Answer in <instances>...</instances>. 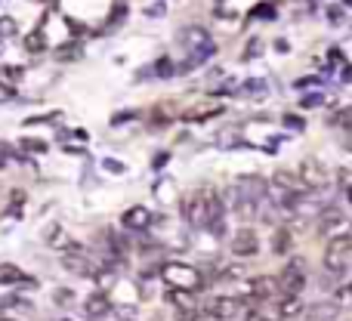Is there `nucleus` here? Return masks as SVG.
<instances>
[{"label":"nucleus","instance_id":"f257e3e1","mask_svg":"<svg viewBox=\"0 0 352 321\" xmlns=\"http://www.w3.org/2000/svg\"><path fill=\"white\" fill-rule=\"evenodd\" d=\"M226 207L213 188H195L182 198V219L195 229H210L213 235H223L226 232Z\"/></svg>","mask_w":352,"mask_h":321},{"label":"nucleus","instance_id":"f03ea898","mask_svg":"<svg viewBox=\"0 0 352 321\" xmlns=\"http://www.w3.org/2000/svg\"><path fill=\"white\" fill-rule=\"evenodd\" d=\"M266 195H269V182L263 179V176L248 173V176H238V179L232 182L226 201H229V207L241 219H254L256 210H260V204L266 201Z\"/></svg>","mask_w":352,"mask_h":321},{"label":"nucleus","instance_id":"7ed1b4c3","mask_svg":"<svg viewBox=\"0 0 352 321\" xmlns=\"http://www.w3.org/2000/svg\"><path fill=\"white\" fill-rule=\"evenodd\" d=\"M179 43H182V49L188 53L186 68L201 65L204 59H210V56L217 53V47H213V37L207 34V28H201V25H188V28H182L179 31Z\"/></svg>","mask_w":352,"mask_h":321},{"label":"nucleus","instance_id":"20e7f679","mask_svg":"<svg viewBox=\"0 0 352 321\" xmlns=\"http://www.w3.org/2000/svg\"><path fill=\"white\" fill-rule=\"evenodd\" d=\"M161 278H164L167 287H176V291L198 294L201 287H204V275H201V269L188 266V263H176V260L161 266Z\"/></svg>","mask_w":352,"mask_h":321},{"label":"nucleus","instance_id":"39448f33","mask_svg":"<svg viewBox=\"0 0 352 321\" xmlns=\"http://www.w3.org/2000/svg\"><path fill=\"white\" fill-rule=\"evenodd\" d=\"M352 263V235H337L328 238V247H324V269L334 275L346 272V266Z\"/></svg>","mask_w":352,"mask_h":321},{"label":"nucleus","instance_id":"423d86ee","mask_svg":"<svg viewBox=\"0 0 352 321\" xmlns=\"http://www.w3.org/2000/svg\"><path fill=\"white\" fill-rule=\"evenodd\" d=\"M278 281H281V297H300L306 287V263L300 260V256L287 260V266L281 269Z\"/></svg>","mask_w":352,"mask_h":321},{"label":"nucleus","instance_id":"0eeeda50","mask_svg":"<svg viewBox=\"0 0 352 321\" xmlns=\"http://www.w3.org/2000/svg\"><path fill=\"white\" fill-rule=\"evenodd\" d=\"M204 312L210 318H219V321H232V318H241V316H250V306L238 297H213L210 303L204 306Z\"/></svg>","mask_w":352,"mask_h":321},{"label":"nucleus","instance_id":"6e6552de","mask_svg":"<svg viewBox=\"0 0 352 321\" xmlns=\"http://www.w3.org/2000/svg\"><path fill=\"white\" fill-rule=\"evenodd\" d=\"M297 176L303 179V186H306V188H324V186L331 182L328 167H324L322 161H316V158H306L303 164H300Z\"/></svg>","mask_w":352,"mask_h":321},{"label":"nucleus","instance_id":"1a4fd4ad","mask_svg":"<svg viewBox=\"0 0 352 321\" xmlns=\"http://www.w3.org/2000/svg\"><path fill=\"white\" fill-rule=\"evenodd\" d=\"M318 232H322L324 238H337V235H346L349 232V219H346V213H340V210H324L322 213V219H318Z\"/></svg>","mask_w":352,"mask_h":321},{"label":"nucleus","instance_id":"9d476101","mask_svg":"<svg viewBox=\"0 0 352 321\" xmlns=\"http://www.w3.org/2000/svg\"><path fill=\"white\" fill-rule=\"evenodd\" d=\"M232 254L235 256H256V250H260V238H256V232L250 229V225H244V229H238L235 235H232Z\"/></svg>","mask_w":352,"mask_h":321},{"label":"nucleus","instance_id":"9b49d317","mask_svg":"<svg viewBox=\"0 0 352 321\" xmlns=\"http://www.w3.org/2000/svg\"><path fill=\"white\" fill-rule=\"evenodd\" d=\"M248 291L254 300H275L281 297V281L272 278V275H260V278H254L248 285Z\"/></svg>","mask_w":352,"mask_h":321},{"label":"nucleus","instance_id":"f8f14e48","mask_svg":"<svg viewBox=\"0 0 352 321\" xmlns=\"http://www.w3.org/2000/svg\"><path fill=\"white\" fill-rule=\"evenodd\" d=\"M167 300H170L176 309H179L182 318H198L201 316V309H198V303H195V294L192 291H176V287H170Z\"/></svg>","mask_w":352,"mask_h":321},{"label":"nucleus","instance_id":"ddd939ff","mask_svg":"<svg viewBox=\"0 0 352 321\" xmlns=\"http://www.w3.org/2000/svg\"><path fill=\"white\" fill-rule=\"evenodd\" d=\"M223 111H226L223 102H198V105H192L188 111H182V121L201 124V121H210V118H219Z\"/></svg>","mask_w":352,"mask_h":321},{"label":"nucleus","instance_id":"4468645a","mask_svg":"<svg viewBox=\"0 0 352 321\" xmlns=\"http://www.w3.org/2000/svg\"><path fill=\"white\" fill-rule=\"evenodd\" d=\"M121 225H124V229H133V232L148 229V225H152V210H148V207H142V204L130 207V210H124Z\"/></svg>","mask_w":352,"mask_h":321},{"label":"nucleus","instance_id":"2eb2a0df","mask_svg":"<svg viewBox=\"0 0 352 321\" xmlns=\"http://www.w3.org/2000/svg\"><path fill=\"white\" fill-rule=\"evenodd\" d=\"M306 318L309 321H337L340 318V306L331 300V303H312V306H306Z\"/></svg>","mask_w":352,"mask_h":321},{"label":"nucleus","instance_id":"dca6fc26","mask_svg":"<svg viewBox=\"0 0 352 321\" xmlns=\"http://www.w3.org/2000/svg\"><path fill=\"white\" fill-rule=\"evenodd\" d=\"M22 281H31L28 275L22 272V269H19V266H12V263H0V287L22 285Z\"/></svg>","mask_w":352,"mask_h":321},{"label":"nucleus","instance_id":"f3484780","mask_svg":"<svg viewBox=\"0 0 352 321\" xmlns=\"http://www.w3.org/2000/svg\"><path fill=\"white\" fill-rule=\"evenodd\" d=\"M109 309H111V303H109V297H105V291L93 294V297L87 300V316H90L93 321L102 318V316H109Z\"/></svg>","mask_w":352,"mask_h":321},{"label":"nucleus","instance_id":"a211bd4d","mask_svg":"<svg viewBox=\"0 0 352 321\" xmlns=\"http://www.w3.org/2000/svg\"><path fill=\"white\" fill-rule=\"evenodd\" d=\"M74 254H68L65 256V269L68 272H78V275H93V266H90V260H87L84 254H80V247H72Z\"/></svg>","mask_w":352,"mask_h":321},{"label":"nucleus","instance_id":"6ab92c4d","mask_svg":"<svg viewBox=\"0 0 352 321\" xmlns=\"http://www.w3.org/2000/svg\"><path fill=\"white\" fill-rule=\"evenodd\" d=\"M31 312H34V306L28 300H6V303H0V316L19 318V316H31Z\"/></svg>","mask_w":352,"mask_h":321},{"label":"nucleus","instance_id":"aec40b11","mask_svg":"<svg viewBox=\"0 0 352 321\" xmlns=\"http://www.w3.org/2000/svg\"><path fill=\"white\" fill-rule=\"evenodd\" d=\"M291 247H294V235H291V229H275V235H272V250L275 254H291Z\"/></svg>","mask_w":352,"mask_h":321},{"label":"nucleus","instance_id":"412c9836","mask_svg":"<svg viewBox=\"0 0 352 321\" xmlns=\"http://www.w3.org/2000/svg\"><path fill=\"white\" fill-rule=\"evenodd\" d=\"M47 244H50V247H56V250L74 247V241H68V235H65V229H62V225H50V232H47Z\"/></svg>","mask_w":352,"mask_h":321},{"label":"nucleus","instance_id":"4be33fe9","mask_svg":"<svg viewBox=\"0 0 352 321\" xmlns=\"http://www.w3.org/2000/svg\"><path fill=\"white\" fill-rule=\"evenodd\" d=\"M303 312V303H300V297H281L278 303V318H294Z\"/></svg>","mask_w":352,"mask_h":321},{"label":"nucleus","instance_id":"5701e85b","mask_svg":"<svg viewBox=\"0 0 352 321\" xmlns=\"http://www.w3.org/2000/svg\"><path fill=\"white\" fill-rule=\"evenodd\" d=\"M25 49L28 53H43L47 49V37H43V31H31V34H25Z\"/></svg>","mask_w":352,"mask_h":321},{"label":"nucleus","instance_id":"b1692460","mask_svg":"<svg viewBox=\"0 0 352 321\" xmlns=\"http://www.w3.org/2000/svg\"><path fill=\"white\" fill-rule=\"evenodd\" d=\"M334 303L340 306V309H352V281H346V285H340L334 291Z\"/></svg>","mask_w":352,"mask_h":321},{"label":"nucleus","instance_id":"393cba45","mask_svg":"<svg viewBox=\"0 0 352 321\" xmlns=\"http://www.w3.org/2000/svg\"><path fill=\"white\" fill-rule=\"evenodd\" d=\"M275 12H278V6H275V3H260V6H254V12H250V16H254V19H266V22H272V19H275Z\"/></svg>","mask_w":352,"mask_h":321},{"label":"nucleus","instance_id":"a878e982","mask_svg":"<svg viewBox=\"0 0 352 321\" xmlns=\"http://www.w3.org/2000/svg\"><path fill=\"white\" fill-rule=\"evenodd\" d=\"M78 56H80V47H78V43H62V49H56V59H59V62L78 59Z\"/></svg>","mask_w":352,"mask_h":321},{"label":"nucleus","instance_id":"bb28decb","mask_svg":"<svg viewBox=\"0 0 352 321\" xmlns=\"http://www.w3.org/2000/svg\"><path fill=\"white\" fill-rule=\"evenodd\" d=\"M244 93H250V99H263L266 96V84L263 80H250V84H244Z\"/></svg>","mask_w":352,"mask_h":321},{"label":"nucleus","instance_id":"cd10ccee","mask_svg":"<svg viewBox=\"0 0 352 321\" xmlns=\"http://www.w3.org/2000/svg\"><path fill=\"white\" fill-rule=\"evenodd\" d=\"M16 19H12V16H0V37H12V34H16Z\"/></svg>","mask_w":352,"mask_h":321},{"label":"nucleus","instance_id":"c85d7f7f","mask_svg":"<svg viewBox=\"0 0 352 321\" xmlns=\"http://www.w3.org/2000/svg\"><path fill=\"white\" fill-rule=\"evenodd\" d=\"M322 102H324V93H309V96L300 99V105H303V109H316V105H322Z\"/></svg>","mask_w":352,"mask_h":321},{"label":"nucleus","instance_id":"c756f323","mask_svg":"<svg viewBox=\"0 0 352 321\" xmlns=\"http://www.w3.org/2000/svg\"><path fill=\"white\" fill-rule=\"evenodd\" d=\"M0 71H3L10 80H19V78H22V71H25V68H19V65H6V68H0Z\"/></svg>","mask_w":352,"mask_h":321},{"label":"nucleus","instance_id":"7c9ffc66","mask_svg":"<svg viewBox=\"0 0 352 321\" xmlns=\"http://www.w3.org/2000/svg\"><path fill=\"white\" fill-rule=\"evenodd\" d=\"M10 99H12V87L0 80V102H10Z\"/></svg>","mask_w":352,"mask_h":321},{"label":"nucleus","instance_id":"2f4dec72","mask_svg":"<svg viewBox=\"0 0 352 321\" xmlns=\"http://www.w3.org/2000/svg\"><path fill=\"white\" fill-rule=\"evenodd\" d=\"M285 124H287V127H294V130H303V121H300V118H294V115H287Z\"/></svg>","mask_w":352,"mask_h":321},{"label":"nucleus","instance_id":"473e14b6","mask_svg":"<svg viewBox=\"0 0 352 321\" xmlns=\"http://www.w3.org/2000/svg\"><path fill=\"white\" fill-rule=\"evenodd\" d=\"M343 16V6H334V10H328V19H340ZM334 25H340V22H334Z\"/></svg>","mask_w":352,"mask_h":321},{"label":"nucleus","instance_id":"72a5a7b5","mask_svg":"<svg viewBox=\"0 0 352 321\" xmlns=\"http://www.w3.org/2000/svg\"><path fill=\"white\" fill-rule=\"evenodd\" d=\"M3 167H6V152L0 148V170H3Z\"/></svg>","mask_w":352,"mask_h":321},{"label":"nucleus","instance_id":"f704fd0d","mask_svg":"<svg viewBox=\"0 0 352 321\" xmlns=\"http://www.w3.org/2000/svg\"><path fill=\"white\" fill-rule=\"evenodd\" d=\"M346 201H349V204H352V182H349V186H346Z\"/></svg>","mask_w":352,"mask_h":321},{"label":"nucleus","instance_id":"c9c22d12","mask_svg":"<svg viewBox=\"0 0 352 321\" xmlns=\"http://www.w3.org/2000/svg\"><path fill=\"white\" fill-rule=\"evenodd\" d=\"M0 321H16V318H10V316H0Z\"/></svg>","mask_w":352,"mask_h":321},{"label":"nucleus","instance_id":"e433bc0d","mask_svg":"<svg viewBox=\"0 0 352 321\" xmlns=\"http://www.w3.org/2000/svg\"><path fill=\"white\" fill-rule=\"evenodd\" d=\"M343 6H352V0H343Z\"/></svg>","mask_w":352,"mask_h":321},{"label":"nucleus","instance_id":"4c0bfd02","mask_svg":"<svg viewBox=\"0 0 352 321\" xmlns=\"http://www.w3.org/2000/svg\"><path fill=\"white\" fill-rule=\"evenodd\" d=\"M37 3H43V0H37Z\"/></svg>","mask_w":352,"mask_h":321},{"label":"nucleus","instance_id":"58836bf2","mask_svg":"<svg viewBox=\"0 0 352 321\" xmlns=\"http://www.w3.org/2000/svg\"><path fill=\"white\" fill-rule=\"evenodd\" d=\"M65 321H68V318H65Z\"/></svg>","mask_w":352,"mask_h":321}]
</instances>
